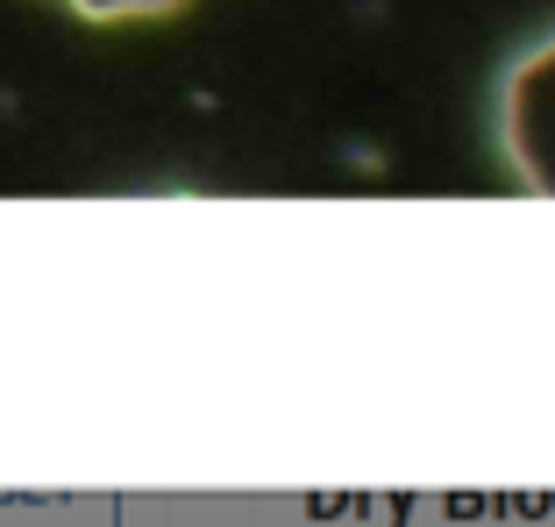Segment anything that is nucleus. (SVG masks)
Here are the masks:
<instances>
[{
	"label": "nucleus",
	"mask_w": 555,
	"mask_h": 527,
	"mask_svg": "<svg viewBox=\"0 0 555 527\" xmlns=\"http://www.w3.org/2000/svg\"><path fill=\"white\" fill-rule=\"evenodd\" d=\"M499 136L506 157L534 193L555 200V36L534 43L520 65L506 72V100H499Z\"/></svg>",
	"instance_id": "obj_1"
},
{
	"label": "nucleus",
	"mask_w": 555,
	"mask_h": 527,
	"mask_svg": "<svg viewBox=\"0 0 555 527\" xmlns=\"http://www.w3.org/2000/svg\"><path fill=\"white\" fill-rule=\"evenodd\" d=\"M65 8L86 22H143V15H171L179 0H65Z\"/></svg>",
	"instance_id": "obj_2"
}]
</instances>
